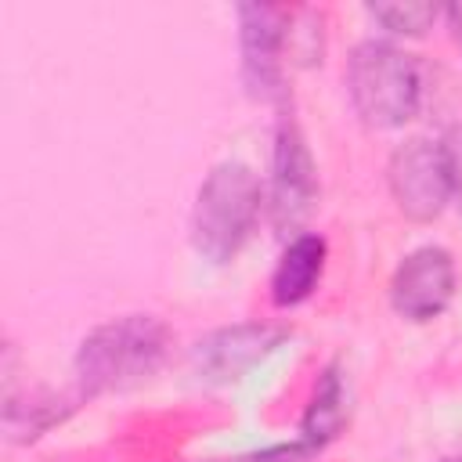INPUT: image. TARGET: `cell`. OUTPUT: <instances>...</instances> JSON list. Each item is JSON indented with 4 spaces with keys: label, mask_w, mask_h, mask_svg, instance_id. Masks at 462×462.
<instances>
[{
    "label": "cell",
    "mask_w": 462,
    "mask_h": 462,
    "mask_svg": "<svg viewBox=\"0 0 462 462\" xmlns=\"http://www.w3.org/2000/svg\"><path fill=\"white\" fill-rule=\"evenodd\" d=\"M170 354V328L155 314H123L90 328L72 357L76 393L94 401L148 383Z\"/></svg>",
    "instance_id": "cell-1"
},
{
    "label": "cell",
    "mask_w": 462,
    "mask_h": 462,
    "mask_svg": "<svg viewBox=\"0 0 462 462\" xmlns=\"http://www.w3.org/2000/svg\"><path fill=\"white\" fill-rule=\"evenodd\" d=\"M260 202H263V188L249 162L242 159L217 162L195 191L191 249L213 267L231 263L245 249L260 220Z\"/></svg>",
    "instance_id": "cell-2"
},
{
    "label": "cell",
    "mask_w": 462,
    "mask_h": 462,
    "mask_svg": "<svg viewBox=\"0 0 462 462\" xmlns=\"http://www.w3.org/2000/svg\"><path fill=\"white\" fill-rule=\"evenodd\" d=\"M346 97L365 126L397 130L422 105L419 61L390 40H361L346 58Z\"/></svg>",
    "instance_id": "cell-3"
},
{
    "label": "cell",
    "mask_w": 462,
    "mask_h": 462,
    "mask_svg": "<svg viewBox=\"0 0 462 462\" xmlns=\"http://www.w3.org/2000/svg\"><path fill=\"white\" fill-rule=\"evenodd\" d=\"M285 339H289V328L271 325V321L224 325V328H213L202 339H195L188 365H191V375L199 383L231 386V383L245 379L263 357H271Z\"/></svg>",
    "instance_id": "cell-4"
},
{
    "label": "cell",
    "mask_w": 462,
    "mask_h": 462,
    "mask_svg": "<svg viewBox=\"0 0 462 462\" xmlns=\"http://www.w3.org/2000/svg\"><path fill=\"white\" fill-rule=\"evenodd\" d=\"M292 11L274 4H238L242 83L260 101L285 97V43L292 36Z\"/></svg>",
    "instance_id": "cell-5"
},
{
    "label": "cell",
    "mask_w": 462,
    "mask_h": 462,
    "mask_svg": "<svg viewBox=\"0 0 462 462\" xmlns=\"http://www.w3.org/2000/svg\"><path fill=\"white\" fill-rule=\"evenodd\" d=\"M386 184H390L397 209L408 220H415V224L437 220L444 213V206L451 202L440 141L408 137L404 144H397L386 162Z\"/></svg>",
    "instance_id": "cell-6"
},
{
    "label": "cell",
    "mask_w": 462,
    "mask_h": 462,
    "mask_svg": "<svg viewBox=\"0 0 462 462\" xmlns=\"http://www.w3.org/2000/svg\"><path fill=\"white\" fill-rule=\"evenodd\" d=\"M455 289H458L455 256L444 245H419L397 263L390 278V307L397 318L411 325H426L451 307Z\"/></svg>",
    "instance_id": "cell-7"
},
{
    "label": "cell",
    "mask_w": 462,
    "mask_h": 462,
    "mask_svg": "<svg viewBox=\"0 0 462 462\" xmlns=\"http://www.w3.org/2000/svg\"><path fill=\"white\" fill-rule=\"evenodd\" d=\"M271 220L278 231H296L318 202V166L300 134V126L282 116L274 130L271 159Z\"/></svg>",
    "instance_id": "cell-8"
},
{
    "label": "cell",
    "mask_w": 462,
    "mask_h": 462,
    "mask_svg": "<svg viewBox=\"0 0 462 462\" xmlns=\"http://www.w3.org/2000/svg\"><path fill=\"white\" fill-rule=\"evenodd\" d=\"M325 260H328V242L318 231H303L292 235L271 271V300L274 307L289 310L300 307L303 300L314 296L321 274H325Z\"/></svg>",
    "instance_id": "cell-9"
},
{
    "label": "cell",
    "mask_w": 462,
    "mask_h": 462,
    "mask_svg": "<svg viewBox=\"0 0 462 462\" xmlns=\"http://www.w3.org/2000/svg\"><path fill=\"white\" fill-rule=\"evenodd\" d=\"M350 419V383H346V372L339 361H328L321 372H318V383L310 390V401H307V411L300 419V437L314 455L325 451L346 426Z\"/></svg>",
    "instance_id": "cell-10"
},
{
    "label": "cell",
    "mask_w": 462,
    "mask_h": 462,
    "mask_svg": "<svg viewBox=\"0 0 462 462\" xmlns=\"http://www.w3.org/2000/svg\"><path fill=\"white\" fill-rule=\"evenodd\" d=\"M368 18L375 25H383L390 36H404V40H415V36H426L433 29V22L444 14V7L437 4H426V0H375L365 7Z\"/></svg>",
    "instance_id": "cell-11"
},
{
    "label": "cell",
    "mask_w": 462,
    "mask_h": 462,
    "mask_svg": "<svg viewBox=\"0 0 462 462\" xmlns=\"http://www.w3.org/2000/svg\"><path fill=\"white\" fill-rule=\"evenodd\" d=\"M440 155H444V170H448V188H451V202L462 213V123L448 126L440 137Z\"/></svg>",
    "instance_id": "cell-12"
},
{
    "label": "cell",
    "mask_w": 462,
    "mask_h": 462,
    "mask_svg": "<svg viewBox=\"0 0 462 462\" xmlns=\"http://www.w3.org/2000/svg\"><path fill=\"white\" fill-rule=\"evenodd\" d=\"M444 18H448V32H451V40H455V47L462 54V4H448Z\"/></svg>",
    "instance_id": "cell-13"
},
{
    "label": "cell",
    "mask_w": 462,
    "mask_h": 462,
    "mask_svg": "<svg viewBox=\"0 0 462 462\" xmlns=\"http://www.w3.org/2000/svg\"><path fill=\"white\" fill-rule=\"evenodd\" d=\"M444 462H462V455H451V458H444Z\"/></svg>",
    "instance_id": "cell-14"
},
{
    "label": "cell",
    "mask_w": 462,
    "mask_h": 462,
    "mask_svg": "<svg viewBox=\"0 0 462 462\" xmlns=\"http://www.w3.org/2000/svg\"><path fill=\"white\" fill-rule=\"evenodd\" d=\"M231 462H238V458H231Z\"/></svg>",
    "instance_id": "cell-15"
}]
</instances>
